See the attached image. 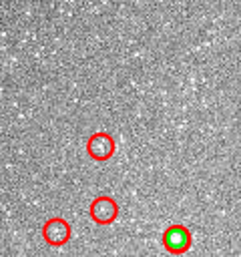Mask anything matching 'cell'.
Instances as JSON below:
<instances>
[{"instance_id": "1", "label": "cell", "mask_w": 241, "mask_h": 257, "mask_svg": "<svg viewBox=\"0 0 241 257\" xmlns=\"http://www.w3.org/2000/svg\"><path fill=\"white\" fill-rule=\"evenodd\" d=\"M88 215L96 225H110L118 217V203L108 195H100L92 199L88 207Z\"/></svg>"}, {"instance_id": "3", "label": "cell", "mask_w": 241, "mask_h": 257, "mask_svg": "<svg viewBox=\"0 0 241 257\" xmlns=\"http://www.w3.org/2000/svg\"><path fill=\"white\" fill-rule=\"evenodd\" d=\"M191 243H193V237L185 225H171L163 233V247L173 255L185 253L191 247Z\"/></svg>"}, {"instance_id": "2", "label": "cell", "mask_w": 241, "mask_h": 257, "mask_svg": "<svg viewBox=\"0 0 241 257\" xmlns=\"http://www.w3.org/2000/svg\"><path fill=\"white\" fill-rule=\"evenodd\" d=\"M70 235H72L70 223L66 219H62V217H52L42 227V239L50 247H62V245H66L70 241Z\"/></svg>"}, {"instance_id": "4", "label": "cell", "mask_w": 241, "mask_h": 257, "mask_svg": "<svg viewBox=\"0 0 241 257\" xmlns=\"http://www.w3.org/2000/svg\"><path fill=\"white\" fill-rule=\"evenodd\" d=\"M114 139L104 133V131H98V133H92L86 141V155L92 159V161H108L112 155H114Z\"/></svg>"}]
</instances>
